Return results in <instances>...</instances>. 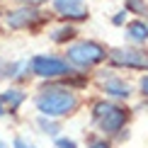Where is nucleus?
<instances>
[{"instance_id":"nucleus-1","label":"nucleus","mask_w":148,"mask_h":148,"mask_svg":"<svg viewBox=\"0 0 148 148\" xmlns=\"http://www.w3.org/2000/svg\"><path fill=\"white\" fill-rule=\"evenodd\" d=\"M34 104H36V109L41 112V116L56 119V116L71 114L73 109L78 107V97H75L73 90L63 88V85H46V88L39 90Z\"/></svg>"},{"instance_id":"nucleus-12","label":"nucleus","mask_w":148,"mask_h":148,"mask_svg":"<svg viewBox=\"0 0 148 148\" xmlns=\"http://www.w3.org/2000/svg\"><path fill=\"white\" fill-rule=\"evenodd\" d=\"M39 129H41L44 134H49V136H53V134L58 131V126L53 124V121H49L46 116H39Z\"/></svg>"},{"instance_id":"nucleus-20","label":"nucleus","mask_w":148,"mask_h":148,"mask_svg":"<svg viewBox=\"0 0 148 148\" xmlns=\"http://www.w3.org/2000/svg\"><path fill=\"white\" fill-rule=\"evenodd\" d=\"M0 148H8V146H5V143H3V141H0Z\"/></svg>"},{"instance_id":"nucleus-4","label":"nucleus","mask_w":148,"mask_h":148,"mask_svg":"<svg viewBox=\"0 0 148 148\" xmlns=\"http://www.w3.org/2000/svg\"><path fill=\"white\" fill-rule=\"evenodd\" d=\"M29 68L39 78H61V75H71L73 73L71 66L56 56H34L29 61Z\"/></svg>"},{"instance_id":"nucleus-15","label":"nucleus","mask_w":148,"mask_h":148,"mask_svg":"<svg viewBox=\"0 0 148 148\" xmlns=\"http://www.w3.org/2000/svg\"><path fill=\"white\" fill-rule=\"evenodd\" d=\"M12 148H34V146L27 143L24 138H15V141H12Z\"/></svg>"},{"instance_id":"nucleus-5","label":"nucleus","mask_w":148,"mask_h":148,"mask_svg":"<svg viewBox=\"0 0 148 148\" xmlns=\"http://www.w3.org/2000/svg\"><path fill=\"white\" fill-rule=\"evenodd\" d=\"M109 61L114 66L148 71V51H138V49H112L109 51Z\"/></svg>"},{"instance_id":"nucleus-2","label":"nucleus","mask_w":148,"mask_h":148,"mask_svg":"<svg viewBox=\"0 0 148 148\" xmlns=\"http://www.w3.org/2000/svg\"><path fill=\"white\" fill-rule=\"evenodd\" d=\"M104 58H107V51H104V46H100L97 41H78V44L68 46V61L73 66H78V68L97 66Z\"/></svg>"},{"instance_id":"nucleus-17","label":"nucleus","mask_w":148,"mask_h":148,"mask_svg":"<svg viewBox=\"0 0 148 148\" xmlns=\"http://www.w3.org/2000/svg\"><path fill=\"white\" fill-rule=\"evenodd\" d=\"M141 90H143V95L148 97V75H146L143 80H141Z\"/></svg>"},{"instance_id":"nucleus-16","label":"nucleus","mask_w":148,"mask_h":148,"mask_svg":"<svg viewBox=\"0 0 148 148\" xmlns=\"http://www.w3.org/2000/svg\"><path fill=\"white\" fill-rule=\"evenodd\" d=\"M24 5H27V8H39V5H44L46 0H22Z\"/></svg>"},{"instance_id":"nucleus-9","label":"nucleus","mask_w":148,"mask_h":148,"mask_svg":"<svg viewBox=\"0 0 148 148\" xmlns=\"http://www.w3.org/2000/svg\"><path fill=\"white\" fill-rule=\"evenodd\" d=\"M104 92L112 95V97H121V100H124V97L131 95V88H129L121 78H107L104 80Z\"/></svg>"},{"instance_id":"nucleus-10","label":"nucleus","mask_w":148,"mask_h":148,"mask_svg":"<svg viewBox=\"0 0 148 148\" xmlns=\"http://www.w3.org/2000/svg\"><path fill=\"white\" fill-rule=\"evenodd\" d=\"M126 39L134 44H143L148 39V24L146 22H131L126 27Z\"/></svg>"},{"instance_id":"nucleus-7","label":"nucleus","mask_w":148,"mask_h":148,"mask_svg":"<svg viewBox=\"0 0 148 148\" xmlns=\"http://www.w3.org/2000/svg\"><path fill=\"white\" fill-rule=\"evenodd\" d=\"M53 10L66 20H85L88 8L83 0H53Z\"/></svg>"},{"instance_id":"nucleus-8","label":"nucleus","mask_w":148,"mask_h":148,"mask_svg":"<svg viewBox=\"0 0 148 148\" xmlns=\"http://www.w3.org/2000/svg\"><path fill=\"white\" fill-rule=\"evenodd\" d=\"M22 102H24V92L17 90V88H10V90L0 92V107H3L5 114H8V112H15Z\"/></svg>"},{"instance_id":"nucleus-14","label":"nucleus","mask_w":148,"mask_h":148,"mask_svg":"<svg viewBox=\"0 0 148 148\" xmlns=\"http://www.w3.org/2000/svg\"><path fill=\"white\" fill-rule=\"evenodd\" d=\"M56 148H75V141H71V138H56Z\"/></svg>"},{"instance_id":"nucleus-3","label":"nucleus","mask_w":148,"mask_h":148,"mask_svg":"<svg viewBox=\"0 0 148 148\" xmlns=\"http://www.w3.org/2000/svg\"><path fill=\"white\" fill-rule=\"evenodd\" d=\"M92 119L100 124L102 131L116 134L126 124V109L116 107V104H109V102H97L95 107H92Z\"/></svg>"},{"instance_id":"nucleus-13","label":"nucleus","mask_w":148,"mask_h":148,"mask_svg":"<svg viewBox=\"0 0 148 148\" xmlns=\"http://www.w3.org/2000/svg\"><path fill=\"white\" fill-rule=\"evenodd\" d=\"M126 8L134 10V12H143V3L141 0H126Z\"/></svg>"},{"instance_id":"nucleus-11","label":"nucleus","mask_w":148,"mask_h":148,"mask_svg":"<svg viewBox=\"0 0 148 148\" xmlns=\"http://www.w3.org/2000/svg\"><path fill=\"white\" fill-rule=\"evenodd\" d=\"M73 36H75V29L73 27H61V29H56V32L51 34V39L56 41V44H63V41L73 39Z\"/></svg>"},{"instance_id":"nucleus-18","label":"nucleus","mask_w":148,"mask_h":148,"mask_svg":"<svg viewBox=\"0 0 148 148\" xmlns=\"http://www.w3.org/2000/svg\"><path fill=\"white\" fill-rule=\"evenodd\" d=\"M90 148H109V146H107V141H95Z\"/></svg>"},{"instance_id":"nucleus-6","label":"nucleus","mask_w":148,"mask_h":148,"mask_svg":"<svg viewBox=\"0 0 148 148\" xmlns=\"http://www.w3.org/2000/svg\"><path fill=\"white\" fill-rule=\"evenodd\" d=\"M46 20V15L41 10H36V8H17V10H12L8 12V17H5V22H8V27L12 29H24V27H34V24H39V22H44Z\"/></svg>"},{"instance_id":"nucleus-19","label":"nucleus","mask_w":148,"mask_h":148,"mask_svg":"<svg viewBox=\"0 0 148 148\" xmlns=\"http://www.w3.org/2000/svg\"><path fill=\"white\" fill-rule=\"evenodd\" d=\"M124 15H126V12H116V17H114V24H121V22H124Z\"/></svg>"}]
</instances>
